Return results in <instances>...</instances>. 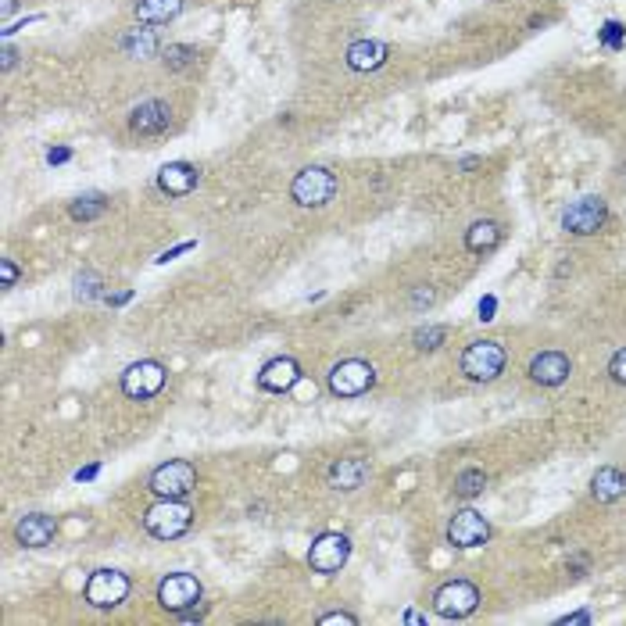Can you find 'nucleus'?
<instances>
[{
    "label": "nucleus",
    "mask_w": 626,
    "mask_h": 626,
    "mask_svg": "<svg viewBox=\"0 0 626 626\" xmlns=\"http://www.w3.org/2000/svg\"><path fill=\"white\" fill-rule=\"evenodd\" d=\"M505 365H509V351L501 340H472L458 358L462 376L472 384H494L505 372Z\"/></svg>",
    "instance_id": "nucleus-1"
},
{
    "label": "nucleus",
    "mask_w": 626,
    "mask_h": 626,
    "mask_svg": "<svg viewBox=\"0 0 626 626\" xmlns=\"http://www.w3.org/2000/svg\"><path fill=\"white\" fill-rule=\"evenodd\" d=\"M194 527V509L183 497H162L158 505L144 512V530L158 541H176Z\"/></svg>",
    "instance_id": "nucleus-2"
},
{
    "label": "nucleus",
    "mask_w": 626,
    "mask_h": 626,
    "mask_svg": "<svg viewBox=\"0 0 626 626\" xmlns=\"http://www.w3.org/2000/svg\"><path fill=\"white\" fill-rule=\"evenodd\" d=\"M337 197V176L322 165H308L290 183V201L301 208H326Z\"/></svg>",
    "instance_id": "nucleus-3"
},
{
    "label": "nucleus",
    "mask_w": 626,
    "mask_h": 626,
    "mask_svg": "<svg viewBox=\"0 0 626 626\" xmlns=\"http://www.w3.org/2000/svg\"><path fill=\"white\" fill-rule=\"evenodd\" d=\"M165 380H169L165 365L155 361V358H144V361H133L122 372V394L133 398V401H151L165 391Z\"/></svg>",
    "instance_id": "nucleus-4"
},
{
    "label": "nucleus",
    "mask_w": 626,
    "mask_h": 626,
    "mask_svg": "<svg viewBox=\"0 0 626 626\" xmlns=\"http://www.w3.org/2000/svg\"><path fill=\"white\" fill-rule=\"evenodd\" d=\"M479 608V587L469 580H448L433 590V612L440 619H465Z\"/></svg>",
    "instance_id": "nucleus-5"
},
{
    "label": "nucleus",
    "mask_w": 626,
    "mask_h": 626,
    "mask_svg": "<svg viewBox=\"0 0 626 626\" xmlns=\"http://www.w3.org/2000/svg\"><path fill=\"white\" fill-rule=\"evenodd\" d=\"M326 384H329V391L337 398H361L376 384V368L368 361H361V358H347V361H337L329 368V380Z\"/></svg>",
    "instance_id": "nucleus-6"
},
{
    "label": "nucleus",
    "mask_w": 626,
    "mask_h": 626,
    "mask_svg": "<svg viewBox=\"0 0 626 626\" xmlns=\"http://www.w3.org/2000/svg\"><path fill=\"white\" fill-rule=\"evenodd\" d=\"M605 222H608V204H605V197H598V194L576 197V201L566 208V215H562V229L573 233V236H594Z\"/></svg>",
    "instance_id": "nucleus-7"
},
{
    "label": "nucleus",
    "mask_w": 626,
    "mask_h": 626,
    "mask_svg": "<svg viewBox=\"0 0 626 626\" xmlns=\"http://www.w3.org/2000/svg\"><path fill=\"white\" fill-rule=\"evenodd\" d=\"M130 590H133V583H130V576H125V573H118V569H97V573H90V580L83 587V598L93 608H115V605H122L125 598H130Z\"/></svg>",
    "instance_id": "nucleus-8"
},
{
    "label": "nucleus",
    "mask_w": 626,
    "mask_h": 626,
    "mask_svg": "<svg viewBox=\"0 0 626 626\" xmlns=\"http://www.w3.org/2000/svg\"><path fill=\"white\" fill-rule=\"evenodd\" d=\"M147 487L158 494V497H186L194 487H197V469L194 462L186 458H172L165 465H158L147 479Z\"/></svg>",
    "instance_id": "nucleus-9"
},
{
    "label": "nucleus",
    "mask_w": 626,
    "mask_h": 626,
    "mask_svg": "<svg viewBox=\"0 0 626 626\" xmlns=\"http://www.w3.org/2000/svg\"><path fill=\"white\" fill-rule=\"evenodd\" d=\"M487 541H490V523H487L483 512H476V509H458V512L451 516V523H448V544H451V548L469 551V548H483Z\"/></svg>",
    "instance_id": "nucleus-10"
},
{
    "label": "nucleus",
    "mask_w": 626,
    "mask_h": 626,
    "mask_svg": "<svg viewBox=\"0 0 626 626\" xmlns=\"http://www.w3.org/2000/svg\"><path fill=\"white\" fill-rule=\"evenodd\" d=\"M351 559V541L344 534H319L308 548V566L322 576H333L344 569V562Z\"/></svg>",
    "instance_id": "nucleus-11"
},
{
    "label": "nucleus",
    "mask_w": 626,
    "mask_h": 626,
    "mask_svg": "<svg viewBox=\"0 0 626 626\" xmlns=\"http://www.w3.org/2000/svg\"><path fill=\"white\" fill-rule=\"evenodd\" d=\"M201 601V580L197 576H190V573H172V576H165L162 583H158V605L165 608V612H186V608H194Z\"/></svg>",
    "instance_id": "nucleus-12"
},
{
    "label": "nucleus",
    "mask_w": 626,
    "mask_h": 626,
    "mask_svg": "<svg viewBox=\"0 0 626 626\" xmlns=\"http://www.w3.org/2000/svg\"><path fill=\"white\" fill-rule=\"evenodd\" d=\"M172 125V107L165 100H144L130 111V133L133 137H162Z\"/></svg>",
    "instance_id": "nucleus-13"
},
{
    "label": "nucleus",
    "mask_w": 626,
    "mask_h": 626,
    "mask_svg": "<svg viewBox=\"0 0 626 626\" xmlns=\"http://www.w3.org/2000/svg\"><path fill=\"white\" fill-rule=\"evenodd\" d=\"M527 372H530V380L541 384V387H562L573 376V358L566 351H541V354H534Z\"/></svg>",
    "instance_id": "nucleus-14"
},
{
    "label": "nucleus",
    "mask_w": 626,
    "mask_h": 626,
    "mask_svg": "<svg viewBox=\"0 0 626 626\" xmlns=\"http://www.w3.org/2000/svg\"><path fill=\"white\" fill-rule=\"evenodd\" d=\"M297 380H301V365L294 358H287V354L265 361V368L258 372V387L269 391V394H287Z\"/></svg>",
    "instance_id": "nucleus-15"
},
{
    "label": "nucleus",
    "mask_w": 626,
    "mask_h": 626,
    "mask_svg": "<svg viewBox=\"0 0 626 626\" xmlns=\"http://www.w3.org/2000/svg\"><path fill=\"white\" fill-rule=\"evenodd\" d=\"M391 58V47L380 44V40H354L347 51H344V61L351 72H376L384 68Z\"/></svg>",
    "instance_id": "nucleus-16"
},
{
    "label": "nucleus",
    "mask_w": 626,
    "mask_h": 626,
    "mask_svg": "<svg viewBox=\"0 0 626 626\" xmlns=\"http://www.w3.org/2000/svg\"><path fill=\"white\" fill-rule=\"evenodd\" d=\"M197 183H201V172H197V165H190V162H169V165L158 172V190L169 194V197H186Z\"/></svg>",
    "instance_id": "nucleus-17"
},
{
    "label": "nucleus",
    "mask_w": 626,
    "mask_h": 626,
    "mask_svg": "<svg viewBox=\"0 0 626 626\" xmlns=\"http://www.w3.org/2000/svg\"><path fill=\"white\" fill-rule=\"evenodd\" d=\"M15 537H19V544H22V548H47V544L58 537V523H54V516L33 512V516L19 519Z\"/></svg>",
    "instance_id": "nucleus-18"
},
{
    "label": "nucleus",
    "mask_w": 626,
    "mask_h": 626,
    "mask_svg": "<svg viewBox=\"0 0 626 626\" xmlns=\"http://www.w3.org/2000/svg\"><path fill=\"white\" fill-rule=\"evenodd\" d=\"M365 479H368V462L358 455L337 458L329 465V487H337V490H358Z\"/></svg>",
    "instance_id": "nucleus-19"
},
{
    "label": "nucleus",
    "mask_w": 626,
    "mask_h": 626,
    "mask_svg": "<svg viewBox=\"0 0 626 626\" xmlns=\"http://www.w3.org/2000/svg\"><path fill=\"white\" fill-rule=\"evenodd\" d=\"M590 494H594V501H601V505H612V501L626 497V472H619L615 465H601L590 476Z\"/></svg>",
    "instance_id": "nucleus-20"
},
{
    "label": "nucleus",
    "mask_w": 626,
    "mask_h": 626,
    "mask_svg": "<svg viewBox=\"0 0 626 626\" xmlns=\"http://www.w3.org/2000/svg\"><path fill=\"white\" fill-rule=\"evenodd\" d=\"M501 236H505L501 222H494V218H476V222L465 229V247L472 250V255H490V250L501 243Z\"/></svg>",
    "instance_id": "nucleus-21"
},
{
    "label": "nucleus",
    "mask_w": 626,
    "mask_h": 626,
    "mask_svg": "<svg viewBox=\"0 0 626 626\" xmlns=\"http://www.w3.org/2000/svg\"><path fill=\"white\" fill-rule=\"evenodd\" d=\"M183 8H186V0H137L133 15L144 26H162V22H172Z\"/></svg>",
    "instance_id": "nucleus-22"
},
{
    "label": "nucleus",
    "mask_w": 626,
    "mask_h": 626,
    "mask_svg": "<svg viewBox=\"0 0 626 626\" xmlns=\"http://www.w3.org/2000/svg\"><path fill=\"white\" fill-rule=\"evenodd\" d=\"M158 47H162V36H158V29H130L122 40H118V51L125 54V58H155L158 54Z\"/></svg>",
    "instance_id": "nucleus-23"
},
{
    "label": "nucleus",
    "mask_w": 626,
    "mask_h": 626,
    "mask_svg": "<svg viewBox=\"0 0 626 626\" xmlns=\"http://www.w3.org/2000/svg\"><path fill=\"white\" fill-rule=\"evenodd\" d=\"M107 211V197L104 194H86V197H75L72 204H68V215L75 218V222H93V218H100Z\"/></svg>",
    "instance_id": "nucleus-24"
},
{
    "label": "nucleus",
    "mask_w": 626,
    "mask_h": 626,
    "mask_svg": "<svg viewBox=\"0 0 626 626\" xmlns=\"http://www.w3.org/2000/svg\"><path fill=\"white\" fill-rule=\"evenodd\" d=\"M197 58H201L197 47H190V44H169L165 54H162V65H165L169 72H183V68L197 65Z\"/></svg>",
    "instance_id": "nucleus-25"
},
{
    "label": "nucleus",
    "mask_w": 626,
    "mask_h": 626,
    "mask_svg": "<svg viewBox=\"0 0 626 626\" xmlns=\"http://www.w3.org/2000/svg\"><path fill=\"white\" fill-rule=\"evenodd\" d=\"M451 490H455L458 497H465V501H469V497H479V494L487 490V472L476 469V465H472V469H462V472L455 476V487H451Z\"/></svg>",
    "instance_id": "nucleus-26"
},
{
    "label": "nucleus",
    "mask_w": 626,
    "mask_h": 626,
    "mask_svg": "<svg viewBox=\"0 0 626 626\" xmlns=\"http://www.w3.org/2000/svg\"><path fill=\"white\" fill-rule=\"evenodd\" d=\"M448 326H426V329H416L412 333V344H416V351H437L444 340H448Z\"/></svg>",
    "instance_id": "nucleus-27"
},
{
    "label": "nucleus",
    "mask_w": 626,
    "mask_h": 626,
    "mask_svg": "<svg viewBox=\"0 0 626 626\" xmlns=\"http://www.w3.org/2000/svg\"><path fill=\"white\" fill-rule=\"evenodd\" d=\"M100 287H104V283H100L97 273H79V276H75V297H79V301H93V297H100V294H104Z\"/></svg>",
    "instance_id": "nucleus-28"
},
{
    "label": "nucleus",
    "mask_w": 626,
    "mask_h": 626,
    "mask_svg": "<svg viewBox=\"0 0 626 626\" xmlns=\"http://www.w3.org/2000/svg\"><path fill=\"white\" fill-rule=\"evenodd\" d=\"M598 40H601L608 51H619V47L626 44V29H622L619 22H605V26L598 29Z\"/></svg>",
    "instance_id": "nucleus-29"
},
{
    "label": "nucleus",
    "mask_w": 626,
    "mask_h": 626,
    "mask_svg": "<svg viewBox=\"0 0 626 626\" xmlns=\"http://www.w3.org/2000/svg\"><path fill=\"white\" fill-rule=\"evenodd\" d=\"M608 380L626 387V347H619L612 358H608Z\"/></svg>",
    "instance_id": "nucleus-30"
},
{
    "label": "nucleus",
    "mask_w": 626,
    "mask_h": 626,
    "mask_svg": "<svg viewBox=\"0 0 626 626\" xmlns=\"http://www.w3.org/2000/svg\"><path fill=\"white\" fill-rule=\"evenodd\" d=\"M19 265L12 262V258H4V262H0V287H4V290H12L15 283H19Z\"/></svg>",
    "instance_id": "nucleus-31"
},
{
    "label": "nucleus",
    "mask_w": 626,
    "mask_h": 626,
    "mask_svg": "<svg viewBox=\"0 0 626 626\" xmlns=\"http://www.w3.org/2000/svg\"><path fill=\"white\" fill-rule=\"evenodd\" d=\"M337 622L358 626V615H351V612H326V615H319V626H337Z\"/></svg>",
    "instance_id": "nucleus-32"
},
{
    "label": "nucleus",
    "mask_w": 626,
    "mask_h": 626,
    "mask_svg": "<svg viewBox=\"0 0 626 626\" xmlns=\"http://www.w3.org/2000/svg\"><path fill=\"white\" fill-rule=\"evenodd\" d=\"M68 158H72L68 147H51V151H47V165H65Z\"/></svg>",
    "instance_id": "nucleus-33"
},
{
    "label": "nucleus",
    "mask_w": 626,
    "mask_h": 626,
    "mask_svg": "<svg viewBox=\"0 0 626 626\" xmlns=\"http://www.w3.org/2000/svg\"><path fill=\"white\" fill-rule=\"evenodd\" d=\"M587 622H590V612H573L559 619V626H587Z\"/></svg>",
    "instance_id": "nucleus-34"
},
{
    "label": "nucleus",
    "mask_w": 626,
    "mask_h": 626,
    "mask_svg": "<svg viewBox=\"0 0 626 626\" xmlns=\"http://www.w3.org/2000/svg\"><path fill=\"white\" fill-rule=\"evenodd\" d=\"M494 308H497V301H494V297H483V301H479V319L490 322V319H494Z\"/></svg>",
    "instance_id": "nucleus-35"
},
{
    "label": "nucleus",
    "mask_w": 626,
    "mask_h": 626,
    "mask_svg": "<svg viewBox=\"0 0 626 626\" xmlns=\"http://www.w3.org/2000/svg\"><path fill=\"white\" fill-rule=\"evenodd\" d=\"M190 247H194V240H186V243H179V247H172V250H165V255H162L158 262H172L176 255H183V250H190Z\"/></svg>",
    "instance_id": "nucleus-36"
},
{
    "label": "nucleus",
    "mask_w": 626,
    "mask_h": 626,
    "mask_svg": "<svg viewBox=\"0 0 626 626\" xmlns=\"http://www.w3.org/2000/svg\"><path fill=\"white\" fill-rule=\"evenodd\" d=\"M104 297H107V305H125L133 297V290H118V294H104Z\"/></svg>",
    "instance_id": "nucleus-37"
},
{
    "label": "nucleus",
    "mask_w": 626,
    "mask_h": 626,
    "mask_svg": "<svg viewBox=\"0 0 626 626\" xmlns=\"http://www.w3.org/2000/svg\"><path fill=\"white\" fill-rule=\"evenodd\" d=\"M15 61H19V51H15V47H4V72H12Z\"/></svg>",
    "instance_id": "nucleus-38"
},
{
    "label": "nucleus",
    "mask_w": 626,
    "mask_h": 626,
    "mask_svg": "<svg viewBox=\"0 0 626 626\" xmlns=\"http://www.w3.org/2000/svg\"><path fill=\"white\" fill-rule=\"evenodd\" d=\"M97 472H100V465H86V469H79V472H75V479L83 483V479H93Z\"/></svg>",
    "instance_id": "nucleus-39"
},
{
    "label": "nucleus",
    "mask_w": 626,
    "mask_h": 626,
    "mask_svg": "<svg viewBox=\"0 0 626 626\" xmlns=\"http://www.w3.org/2000/svg\"><path fill=\"white\" fill-rule=\"evenodd\" d=\"M479 162H483V158H462V162H458V172H469V169H476Z\"/></svg>",
    "instance_id": "nucleus-40"
},
{
    "label": "nucleus",
    "mask_w": 626,
    "mask_h": 626,
    "mask_svg": "<svg viewBox=\"0 0 626 626\" xmlns=\"http://www.w3.org/2000/svg\"><path fill=\"white\" fill-rule=\"evenodd\" d=\"M405 622H426V615L423 612H405Z\"/></svg>",
    "instance_id": "nucleus-41"
},
{
    "label": "nucleus",
    "mask_w": 626,
    "mask_h": 626,
    "mask_svg": "<svg viewBox=\"0 0 626 626\" xmlns=\"http://www.w3.org/2000/svg\"><path fill=\"white\" fill-rule=\"evenodd\" d=\"M15 8H19V0H4V19H8Z\"/></svg>",
    "instance_id": "nucleus-42"
},
{
    "label": "nucleus",
    "mask_w": 626,
    "mask_h": 626,
    "mask_svg": "<svg viewBox=\"0 0 626 626\" xmlns=\"http://www.w3.org/2000/svg\"><path fill=\"white\" fill-rule=\"evenodd\" d=\"M622 176H626V162H622Z\"/></svg>",
    "instance_id": "nucleus-43"
}]
</instances>
